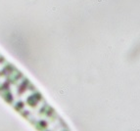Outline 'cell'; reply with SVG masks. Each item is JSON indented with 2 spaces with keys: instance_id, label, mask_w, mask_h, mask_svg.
I'll return each mask as SVG.
<instances>
[{
  "instance_id": "1",
  "label": "cell",
  "mask_w": 140,
  "mask_h": 131,
  "mask_svg": "<svg viewBox=\"0 0 140 131\" xmlns=\"http://www.w3.org/2000/svg\"><path fill=\"white\" fill-rule=\"evenodd\" d=\"M0 99L34 131H73L29 76L1 50Z\"/></svg>"
}]
</instances>
